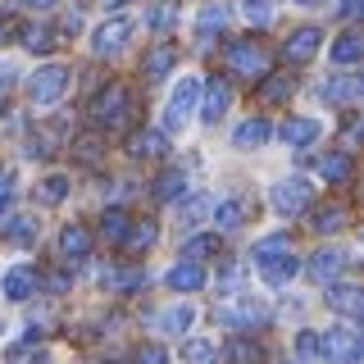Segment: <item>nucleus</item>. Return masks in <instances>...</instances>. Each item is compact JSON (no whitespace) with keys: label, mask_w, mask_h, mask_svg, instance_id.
Returning a JSON list of instances; mask_svg holds the SVG:
<instances>
[{"label":"nucleus","mask_w":364,"mask_h":364,"mask_svg":"<svg viewBox=\"0 0 364 364\" xmlns=\"http://www.w3.org/2000/svg\"><path fill=\"white\" fill-rule=\"evenodd\" d=\"M64 91H68V68L64 64H41L37 73L28 77V100L32 105H60L64 100Z\"/></svg>","instance_id":"obj_1"},{"label":"nucleus","mask_w":364,"mask_h":364,"mask_svg":"<svg viewBox=\"0 0 364 364\" xmlns=\"http://www.w3.org/2000/svg\"><path fill=\"white\" fill-rule=\"evenodd\" d=\"M310 200H314L310 178H282V182H273V191H269V205L282 214V219L305 214V210H310Z\"/></svg>","instance_id":"obj_2"},{"label":"nucleus","mask_w":364,"mask_h":364,"mask_svg":"<svg viewBox=\"0 0 364 364\" xmlns=\"http://www.w3.org/2000/svg\"><path fill=\"white\" fill-rule=\"evenodd\" d=\"M196 105H200V77H196V73H187V77H182V82L173 87L168 105H164V128H168V132L187 128V119L196 114Z\"/></svg>","instance_id":"obj_3"},{"label":"nucleus","mask_w":364,"mask_h":364,"mask_svg":"<svg viewBox=\"0 0 364 364\" xmlns=\"http://www.w3.org/2000/svg\"><path fill=\"white\" fill-rule=\"evenodd\" d=\"M318 355L333 360V364H355L364 355V341H360V333L350 323H337V328H328V333L318 337Z\"/></svg>","instance_id":"obj_4"},{"label":"nucleus","mask_w":364,"mask_h":364,"mask_svg":"<svg viewBox=\"0 0 364 364\" xmlns=\"http://www.w3.org/2000/svg\"><path fill=\"white\" fill-rule=\"evenodd\" d=\"M128 109H132V96H128V87H105L96 96V105H91V119H96V128H123L128 123Z\"/></svg>","instance_id":"obj_5"},{"label":"nucleus","mask_w":364,"mask_h":364,"mask_svg":"<svg viewBox=\"0 0 364 364\" xmlns=\"http://www.w3.org/2000/svg\"><path fill=\"white\" fill-rule=\"evenodd\" d=\"M228 68L255 82V77L269 73V50L259 41H232V46H228Z\"/></svg>","instance_id":"obj_6"},{"label":"nucleus","mask_w":364,"mask_h":364,"mask_svg":"<svg viewBox=\"0 0 364 364\" xmlns=\"http://www.w3.org/2000/svg\"><path fill=\"white\" fill-rule=\"evenodd\" d=\"M128 37H132V23H128V18L100 23V28L91 32V55H96V60H105V55H119L123 46H128Z\"/></svg>","instance_id":"obj_7"},{"label":"nucleus","mask_w":364,"mask_h":364,"mask_svg":"<svg viewBox=\"0 0 364 364\" xmlns=\"http://www.w3.org/2000/svg\"><path fill=\"white\" fill-rule=\"evenodd\" d=\"M318 41H323L318 28H296L287 37V46H282V60H287V64H310L318 55Z\"/></svg>","instance_id":"obj_8"},{"label":"nucleus","mask_w":364,"mask_h":364,"mask_svg":"<svg viewBox=\"0 0 364 364\" xmlns=\"http://www.w3.org/2000/svg\"><path fill=\"white\" fill-rule=\"evenodd\" d=\"M219 318H223L228 328H264V323H269V310H264L259 301H250V296H246V301H237V305H228V310H219Z\"/></svg>","instance_id":"obj_9"},{"label":"nucleus","mask_w":364,"mask_h":364,"mask_svg":"<svg viewBox=\"0 0 364 364\" xmlns=\"http://www.w3.org/2000/svg\"><path fill=\"white\" fill-rule=\"evenodd\" d=\"M173 64H178V50L168 41H159L155 50H146V60H141V73H146V82H164L168 73H173Z\"/></svg>","instance_id":"obj_10"},{"label":"nucleus","mask_w":364,"mask_h":364,"mask_svg":"<svg viewBox=\"0 0 364 364\" xmlns=\"http://www.w3.org/2000/svg\"><path fill=\"white\" fill-rule=\"evenodd\" d=\"M164 282H168V287H173L178 296H182V291L191 296V291H200L210 278H205V269H200V264H191V259H178V264L164 273Z\"/></svg>","instance_id":"obj_11"},{"label":"nucleus","mask_w":364,"mask_h":364,"mask_svg":"<svg viewBox=\"0 0 364 364\" xmlns=\"http://www.w3.org/2000/svg\"><path fill=\"white\" fill-rule=\"evenodd\" d=\"M128 155H132V159H164V155H168V136L155 132V128H141V132H132Z\"/></svg>","instance_id":"obj_12"},{"label":"nucleus","mask_w":364,"mask_h":364,"mask_svg":"<svg viewBox=\"0 0 364 364\" xmlns=\"http://www.w3.org/2000/svg\"><path fill=\"white\" fill-rule=\"evenodd\" d=\"M200 119L205 123H219L223 114H228V105H232V87L228 82H210V87H200Z\"/></svg>","instance_id":"obj_13"},{"label":"nucleus","mask_w":364,"mask_h":364,"mask_svg":"<svg viewBox=\"0 0 364 364\" xmlns=\"http://www.w3.org/2000/svg\"><path fill=\"white\" fill-rule=\"evenodd\" d=\"M341 269H346V250H341V246H323V250L310 259V278H314V282H337Z\"/></svg>","instance_id":"obj_14"},{"label":"nucleus","mask_w":364,"mask_h":364,"mask_svg":"<svg viewBox=\"0 0 364 364\" xmlns=\"http://www.w3.org/2000/svg\"><path fill=\"white\" fill-rule=\"evenodd\" d=\"M328 305H333L337 314H346V318H355L364 310V296L355 282H328Z\"/></svg>","instance_id":"obj_15"},{"label":"nucleus","mask_w":364,"mask_h":364,"mask_svg":"<svg viewBox=\"0 0 364 364\" xmlns=\"http://www.w3.org/2000/svg\"><path fill=\"white\" fill-rule=\"evenodd\" d=\"M360 77L355 73H341V77H328V82H323V100H328V105H355V100H360Z\"/></svg>","instance_id":"obj_16"},{"label":"nucleus","mask_w":364,"mask_h":364,"mask_svg":"<svg viewBox=\"0 0 364 364\" xmlns=\"http://www.w3.org/2000/svg\"><path fill=\"white\" fill-rule=\"evenodd\" d=\"M323 128H318V119H287V128H282V141L291 146V151H305V146H314Z\"/></svg>","instance_id":"obj_17"},{"label":"nucleus","mask_w":364,"mask_h":364,"mask_svg":"<svg viewBox=\"0 0 364 364\" xmlns=\"http://www.w3.org/2000/svg\"><path fill=\"white\" fill-rule=\"evenodd\" d=\"M60 255H64V259H73V264L91 255V232H87L82 223H68L64 232H60Z\"/></svg>","instance_id":"obj_18"},{"label":"nucleus","mask_w":364,"mask_h":364,"mask_svg":"<svg viewBox=\"0 0 364 364\" xmlns=\"http://www.w3.org/2000/svg\"><path fill=\"white\" fill-rule=\"evenodd\" d=\"M273 136V128H269V119H246L242 128L232 132V146L237 151H259V146H264Z\"/></svg>","instance_id":"obj_19"},{"label":"nucleus","mask_w":364,"mask_h":364,"mask_svg":"<svg viewBox=\"0 0 364 364\" xmlns=\"http://www.w3.org/2000/svg\"><path fill=\"white\" fill-rule=\"evenodd\" d=\"M155 323H159V333L182 337V333H191V323H196V310H191V305H168V310L159 314Z\"/></svg>","instance_id":"obj_20"},{"label":"nucleus","mask_w":364,"mask_h":364,"mask_svg":"<svg viewBox=\"0 0 364 364\" xmlns=\"http://www.w3.org/2000/svg\"><path fill=\"white\" fill-rule=\"evenodd\" d=\"M360 55H364V37H360L355 28H346V32L333 41V64L350 68V64H360Z\"/></svg>","instance_id":"obj_21"},{"label":"nucleus","mask_w":364,"mask_h":364,"mask_svg":"<svg viewBox=\"0 0 364 364\" xmlns=\"http://www.w3.org/2000/svg\"><path fill=\"white\" fill-rule=\"evenodd\" d=\"M291 91H296L291 73H264V77H259V100H269V105H282Z\"/></svg>","instance_id":"obj_22"},{"label":"nucleus","mask_w":364,"mask_h":364,"mask_svg":"<svg viewBox=\"0 0 364 364\" xmlns=\"http://www.w3.org/2000/svg\"><path fill=\"white\" fill-rule=\"evenodd\" d=\"M318 173H323V182H333V187H341V182H350V173H355V164H350L346 151H333L318 159Z\"/></svg>","instance_id":"obj_23"},{"label":"nucleus","mask_w":364,"mask_h":364,"mask_svg":"<svg viewBox=\"0 0 364 364\" xmlns=\"http://www.w3.org/2000/svg\"><path fill=\"white\" fill-rule=\"evenodd\" d=\"M32 291H37V273H32L28 264H18V269L5 273V296H9V301H28Z\"/></svg>","instance_id":"obj_24"},{"label":"nucleus","mask_w":364,"mask_h":364,"mask_svg":"<svg viewBox=\"0 0 364 364\" xmlns=\"http://www.w3.org/2000/svg\"><path fill=\"white\" fill-rule=\"evenodd\" d=\"M282 255H291V237H282V232H273V237H264V242H255V250H250V259H255L259 269L273 264V259H282Z\"/></svg>","instance_id":"obj_25"},{"label":"nucleus","mask_w":364,"mask_h":364,"mask_svg":"<svg viewBox=\"0 0 364 364\" xmlns=\"http://www.w3.org/2000/svg\"><path fill=\"white\" fill-rule=\"evenodd\" d=\"M223 28H228V5H205L200 18H196V37L200 41H214Z\"/></svg>","instance_id":"obj_26"},{"label":"nucleus","mask_w":364,"mask_h":364,"mask_svg":"<svg viewBox=\"0 0 364 364\" xmlns=\"http://www.w3.org/2000/svg\"><path fill=\"white\" fill-rule=\"evenodd\" d=\"M214 223H219V232H232V228H242L246 223V200H237V196H228L214 205Z\"/></svg>","instance_id":"obj_27"},{"label":"nucleus","mask_w":364,"mask_h":364,"mask_svg":"<svg viewBox=\"0 0 364 364\" xmlns=\"http://www.w3.org/2000/svg\"><path fill=\"white\" fill-rule=\"evenodd\" d=\"M182 191H187V173H182V168H168V173H159V182H155V200H159V205L182 200Z\"/></svg>","instance_id":"obj_28"},{"label":"nucleus","mask_w":364,"mask_h":364,"mask_svg":"<svg viewBox=\"0 0 364 364\" xmlns=\"http://www.w3.org/2000/svg\"><path fill=\"white\" fill-rule=\"evenodd\" d=\"M0 232H5L14 246H28V242H37V219H28V214H9V219L0 223Z\"/></svg>","instance_id":"obj_29"},{"label":"nucleus","mask_w":364,"mask_h":364,"mask_svg":"<svg viewBox=\"0 0 364 364\" xmlns=\"http://www.w3.org/2000/svg\"><path fill=\"white\" fill-rule=\"evenodd\" d=\"M128 228H132L128 210H105V214H100V237H105V242H114V246H123Z\"/></svg>","instance_id":"obj_30"},{"label":"nucleus","mask_w":364,"mask_h":364,"mask_svg":"<svg viewBox=\"0 0 364 364\" xmlns=\"http://www.w3.org/2000/svg\"><path fill=\"white\" fill-rule=\"evenodd\" d=\"M259 273H264L269 287H287L296 273H301V264H296V255H282V259H273V264H264Z\"/></svg>","instance_id":"obj_31"},{"label":"nucleus","mask_w":364,"mask_h":364,"mask_svg":"<svg viewBox=\"0 0 364 364\" xmlns=\"http://www.w3.org/2000/svg\"><path fill=\"white\" fill-rule=\"evenodd\" d=\"M205 255H219V237H214V232H196V237H187V246H182V259L200 264Z\"/></svg>","instance_id":"obj_32"},{"label":"nucleus","mask_w":364,"mask_h":364,"mask_svg":"<svg viewBox=\"0 0 364 364\" xmlns=\"http://www.w3.org/2000/svg\"><path fill=\"white\" fill-rule=\"evenodd\" d=\"M155 237H159V228L146 219V223H132V228H128L123 246H128V250H151V246H155Z\"/></svg>","instance_id":"obj_33"},{"label":"nucleus","mask_w":364,"mask_h":364,"mask_svg":"<svg viewBox=\"0 0 364 364\" xmlns=\"http://www.w3.org/2000/svg\"><path fill=\"white\" fill-rule=\"evenodd\" d=\"M64 196H68V178H64V173L41 178V187H37V200H41V205H60Z\"/></svg>","instance_id":"obj_34"},{"label":"nucleus","mask_w":364,"mask_h":364,"mask_svg":"<svg viewBox=\"0 0 364 364\" xmlns=\"http://www.w3.org/2000/svg\"><path fill=\"white\" fill-rule=\"evenodd\" d=\"M23 46H28L32 55H50V50H55V32L46 28V23H37V28L23 32Z\"/></svg>","instance_id":"obj_35"},{"label":"nucleus","mask_w":364,"mask_h":364,"mask_svg":"<svg viewBox=\"0 0 364 364\" xmlns=\"http://www.w3.org/2000/svg\"><path fill=\"white\" fill-rule=\"evenodd\" d=\"M182 360H187V364H214L219 355H214V341H205V337H191L187 346H182Z\"/></svg>","instance_id":"obj_36"},{"label":"nucleus","mask_w":364,"mask_h":364,"mask_svg":"<svg viewBox=\"0 0 364 364\" xmlns=\"http://www.w3.org/2000/svg\"><path fill=\"white\" fill-rule=\"evenodd\" d=\"M228 355H232V364H259V355H264V350H259L250 337H237L232 346H228Z\"/></svg>","instance_id":"obj_37"},{"label":"nucleus","mask_w":364,"mask_h":364,"mask_svg":"<svg viewBox=\"0 0 364 364\" xmlns=\"http://www.w3.org/2000/svg\"><path fill=\"white\" fill-rule=\"evenodd\" d=\"M341 228H346V214H341L337 205H328V210L314 214V232H341Z\"/></svg>","instance_id":"obj_38"},{"label":"nucleus","mask_w":364,"mask_h":364,"mask_svg":"<svg viewBox=\"0 0 364 364\" xmlns=\"http://www.w3.org/2000/svg\"><path fill=\"white\" fill-rule=\"evenodd\" d=\"M205 210H210V200H205V196H191V200H182V205H178V219L191 228V223H200V214H205Z\"/></svg>","instance_id":"obj_39"},{"label":"nucleus","mask_w":364,"mask_h":364,"mask_svg":"<svg viewBox=\"0 0 364 364\" xmlns=\"http://www.w3.org/2000/svg\"><path fill=\"white\" fill-rule=\"evenodd\" d=\"M242 14L264 28V23H273V5H269V0H242Z\"/></svg>","instance_id":"obj_40"},{"label":"nucleus","mask_w":364,"mask_h":364,"mask_svg":"<svg viewBox=\"0 0 364 364\" xmlns=\"http://www.w3.org/2000/svg\"><path fill=\"white\" fill-rule=\"evenodd\" d=\"M9 205H14V173L0 168V223L9 219Z\"/></svg>","instance_id":"obj_41"},{"label":"nucleus","mask_w":364,"mask_h":364,"mask_svg":"<svg viewBox=\"0 0 364 364\" xmlns=\"http://www.w3.org/2000/svg\"><path fill=\"white\" fill-rule=\"evenodd\" d=\"M173 18H178V5H173V0H159V5L151 9V28H155V32H164Z\"/></svg>","instance_id":"obj_42"},{"label":"nucleus","mask_w":364,"mask_h":364,"mask_svg":"<svg viewBox=\"0 0 364 364\" xmlns=\"http://www.w3.org/2000/svg\"><path fill=\"white\" fill-rule=\"evenodd\" d=\"M296 355H301V360H314L318 355V333H296Z\"/></svg>","instance_id":"obj_43"},{"label":"nucleus","mask_w":364,"mask_h":364,"mask_svg":"<svg viewBox=\"0 0 364 364\" xmlns=\"http://www.w3.org/2000/svg\"><path fill=\"white\" fill-rule=\"evenodd\" d=\"M132 364H168V355H164V346H141Z\"/></svg>","instance_id":"obj_44"},{"label":"nucleus","mask_w":364,"mask_h":364,"mask_svg":"<svg viewBox=\"0 0 364 364\" xmlns=\"http://www.w3.org/2000/svg\"><path fill=\"white\" fill-rule=\"evenodd\" d=\"M219 287H223V291H237V287H242V269H237V264H223Z\"/></svg>","instance_id":"obj_45"},{"label":"nucleus","mask_w":364,"mask_h":364,"mask_svg":"<svg viewBox=\"0 0 364 364\" xmlns=\"http://www.w3.org/2000/svg\"><path fill=\"white\" fill-rule=\"evenodd\" d=\"M14 32H18V23H14V18H0V46L14 41Z\"/></svg>","instance_id":"obj_46"},{"label":"nucleus","mask_w":364,"mask_h":364,"mask_svg":"<svg viewBox=\"0 0 364 364\" xmlns=\"http://www.w3.org/2000/svg\"><path fill=\"white\" fill-rule=\"evenodd\" d=\"M337 14H341V18H355V14H360V0H341Z\"/></svg>","instance_id":"obj_47"},{"label":"nucleus","mask_w":364,"mask_h":364,"mask_svg":"<svg viewBox=\"0 0 364 364\" xmlns=\"http://www.w3.org/2000/svg\"><path fill=\"white\" fill-rule=\"evenodd\" d=\"M96 151H100V146H96V141H82V146H77V155H82V159H87V164H91V159H96Z\"/></svg>","instance_id":"obj_48"},{"label":"nucleus","mask_w":364,"mask_h":364,"mask_svg":"<svg viewBox=\"0 0 364 364\" xmlns=\"http://www.w3.org/2000/svg\"><path fill=\"white\" fill-rule=\"evenodd\" d=\"M23 5H32V9H50V5H60V0H23Z\"/></svg>","instance_id":"obj_49"},{"label":"nucleus","mask_w":364,"mask_h":364,"mask_svg":"<svg viewBox=\"0 0 364 364\" xmlns=\"http://www.w3.org/2000/svg\"><path fill=\"white\" fill-rule=\"evenodd\" d=\"M296 5H305V9H318V5H328V0H296Z\"/></svg>","instance_id":"obj_50"},{"label":"nucleus","mask_w":364,"mask_h":364,"mask_svg":"<svg viewBox=\"0 0 364 364\" xmlns=\"http://www.w3.org/2000/svg\"><path fill=\"white\" fill-rule=\"evenodd\" d=\"M105 5H109V9H123V5H128V0H105Z\"/></svg>","instance_id":"obj_51"},{"label":"nucleus","mask_w":364,"mask_h":364,"mask_svg":"<svg viewBox=\"0 0 364 364\" xmlns=\"http://www.w3.org/2000/svg\"><path fill=\"white\" fill-rule=\"evenodd\" d=\"M282 364H296V360H282Z\"/></svg>","instance_id":"obj_52"},{"label":"nucleus","mask_w":364,"mask_h":364,"mask_svg":"<svg viewBox=\"0 0 364 364\" xmlns=\"http://www.w3.org/2000/svg\"><path fill=\"white\" fill-rule=\"evenodd\" d=\"M109 364H119V360H109Z\"/></svg>","instance_id":"obj_53"}]
</instances>
